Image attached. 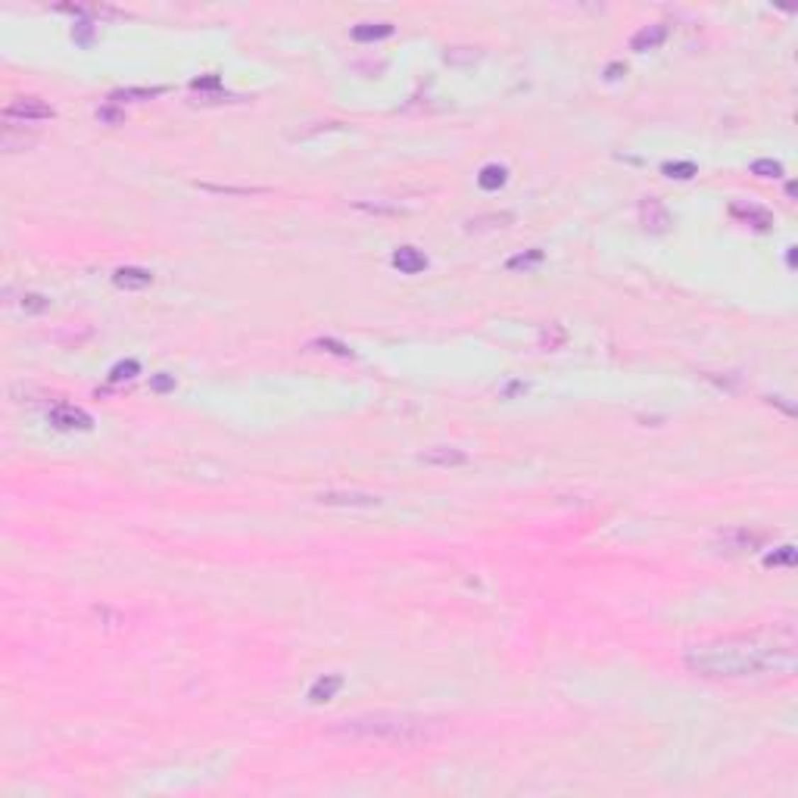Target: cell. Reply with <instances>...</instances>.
I'll use <instances>...</instances> for the list:
<instances>
[{
  "mask_svg": "<svg viewBox=\"0 0 798 798\" xmlns=\"http://www.w3.org/2000/svg\"><path fill=\"white\" fill-rule=\"evenodd\" d=\"M683 661L692 674L711 680H742L761 674L789 677L795 670V639L789 627L783 630V636L777 633L724 636L690 648Z\"/></svg>",
  "mask_w": 798,
  "mask_h": 798,
  "instance_id": "obj_1",
  "label": "cell"
},
{
  "mask_svg": "<svg viewBox=\"0 0 798 798\" xmlns=\"http://www.w3.org/2000/svg\"><path fill=\"white\" fill-rule=\"evenodd\" d=\"M331 736L353 739V742H384V746H421L443 736V721L437 717H418V714H365V717H347L331 726Z\"/></svg>",
  "mask_w": 798,
  "mask_h": 798,
  "instance_id": "obj_2",
  "label": "cell"
},
{
  "mask_svg": "<svg viewBox=\"0 0 798 798\" xmlns=\"http://www.w3.org/2000/svg\"><path fill=\"white\" fill-rule=\"evenodd\" d=\"M53 119V106L38 97H16L13 103L4 106V122H47Z\"/></svg>",
  "mask_w": 798,
  "mask_h": 798,
  "instance_id": "obj_3",
  "label": "cell"
},
{
  "mask_svg": "<svg viewBox=\"0 0 798 798\" xmlns=\"http://www.w3.org/2000/svg\"><path fill=\"white\" fill-rule=\"evenodd\" d=\"M768 534L764 530H748V527H730L717 536V549L726 555H739V552H755L764 546Z\"/></svg>",
  "mask_w": 798,
  "mask_h": 798,
  "instance_id": "obj_4",
  "label": "cell"
},
{
  "mask_svg": "<svg viewBox=\"0 0 798 798\" xmlns=\"http://www.w3.org/2000/svg\"><path fill=\"white\" fill-rule=\"evenodd\" d=\"M47 421H50L57 430H91L94 427V418L84 409L78 405H69V403H60L47 412Z\"/></svg>",
  "mask_w": 798,
  "mask_h": 798,
  "instance_id": "obj_5",
  "label": "cell"
},
{
  "mask_svg": "<svg viewBox=\"0 0 798 798\" xmlns=\"http://www.w3.org/2000/svg\"><path fill=\"white\" fill-rule=\"evenodd\" d=\"M639 222H643V228H646V231H652V234H664V231L670 228V222H674V218H670L668 206H664L661 200L646 197L643 203H639Z\"/></svg>",
  "mask_w": 798,
  "mask_h": 798,
  "instance_id": "obj_6",
  "label": "cell"
},
{
  "mask_svg": "<svg viewBox=\"0 0 798 798\" xmlns=\"http://www.w3.org/2000/svg\"><path fill=\"white\" fill-rule=\"evenodd\" d=\"M730 215L739 218V222H746V225H752V228H758V231H768L773 225V215L764 206H755V203H733Z\"/></svg>",
  "mask_w": 798,
  "mask_h": 798,
  "instance_id": "obj_7",
  "label": "cell"
},
{
  "mask_svg": "<svg viewBox=\"0 0 798 798\" xmlns=\"http://www.w3.org/2000/svg\"><path fill=\"white\" fill-rule=\"evenodd\" d=\"M425 465H437V468H456V465H465L468 456L456 446H430L418 456Z\"/></svg>",
  "mask_w": 798,
  "mask_h": 798,
  "instance_id": "obj_8",
  "label": "cell"
},
{
  "mask_svg": "<svg viewBox=\"0 0 798 798\" xmlns=\"http://www.w3.org/2000/svg\"><path fill=\"white\" fill-rule=\"evenodd\" d=\"M31 140H35V131H26V122H4V135H0V144H4L6 153L26 150Z\"/></svg>",
  "mask_w": 798,
  "mask_h": 798,
  "instance_id": "obj_9",
  "label": "cell"
},
{
  "mask_svg": "<svg viewBox=\"0 0 798 798\" xmlns=\"http://www.w3.org/2000/svg\"><path fill=\"white\" fill-rule=\"evenodd\" d=\"M664 41H668V26H664V22H655V26L639 28L636 35L630 38V47L636 53H643V50H655V47L664 44Z\"/></svg>",
  "mask_w": 798,
  "mask_h": 798,
  "instance_id": "obj_10",
  "label": "cell"
},
{
  "mask_svg": "<svg viewBox=\"0 0 798 798\" xmlns=\"http://www.w3.org/2000/svg\"><path fill=\"white\" fill-rule=\"evenodd\" d=\"M153 275L147 269H135V265H125V269H116L113 275V284L122 287V291H144V287H150Z\"/></svg>",
  "mask_w": 798,
  "mask_h": 798,
  "instance_id": "obj_11",
  "label": "cell"
},
{
  "mask_svg": "<svg viewBox=\"0 0 798 798\" xmlns=\"http://www.w3.org/2000/svg\"><path fill=\"white\" fill-rule=\"evenodd\" d=\"M393 265L403 271V275H418V271L427 269V256L415 247H399L393 253Z\"/></svg>",
  "mask_w": 798,
  "mask_h": 798,
  "instance_id": "obj_12",
  "label": "cell"
},
{
  "mask_svg": "<svg viewBox=\"0 0 798 798\" xmlns=\"http://www.w3.org/2000/svg\"><path fill=\"white\" fill-rule=\"evenodd\" d=\"M340 686H343V677H340V674H325V677H318L315 683H312V690H309V702L322 705V702H327V699H334V695H337Z\"/></svg>",
  "mask_w": 798,
  "mask_h": 798,
  "instance_id": "obj_13",
  "label": "cell"
},
{
  "mask_svg": "<svg viewBox=\"0 0 798 798\" xmlns=\"http://www.w3.org/2000/svg\"><path fill=\"white\" fill-rule=\"evenodd\" d=\"M322 505H378V496L371 493H322Z\"/></svg>",
  "mask_w": 798,
  "mask_h": 798,
  "instance_id": "obj_14",
  "label": "cell"
},
{
  "mask_svg": "<svg viewBox=\"0 0 798 798\" xmlns=\"http://www.w3.org/2000/svg\"><path fill=\"white\" fill-rule=\"evenodd\" d=\"M390 35H393L390 22H362V26L353 28L356 41H381V38H390Z\"/></svg>",
  "mask_w": 798,
  "mask_h": 798,
  "instance_id": "obj_15",
  "label": "cell"
},
{
  "mask_svg": "<svg viewBox=\"0 0 798 798\" xmlns=\"http://www.w3.org/2000/svg\"><path fill=\"white\" fill-rule=\"evenodd\" d=\"M505 178H508V172L502 166H483L481 175H477V184H481L483 191H499V187L505 184Z\"/></svg>",
  "mask_w": 798,
  "mask_h": 798,
  "instance_id": "obj_16",
  "label": "cell"
},
{
  "mask_svg": "<svg viewBox=\"0 0 798 798\" xmlns=\"http://www.w3.org/2000/svg\"><path fill=\"white\" fill-rule=\"evenodd\" d=\"M162 88H128V91H113L109 103H125V100H153L159 97Z\"/></svg>",
  "mask_w": 798,
  "mask_h": 798,
  "instance_id": "obj_17",
  "label": "cell"
},
{
  "mask_svg": "<svg viewBox=\"0 0 798 798\" xmlns=\"http://www.w3.org/2000/svg\"><path fill=\"white\" fill-rule=\"evenodd\" d=\"M539 262H543V249H527L521 256H512L505 265H508V271H530Z\"/></svg>",
  "mask_w": 798,
  "mask_h": 798,
  "instance_id": "obj_18",
  "label": "cell"
},
{
  "mask_svg": "<svg viewBox=\"0 0 798 798\" xmlns=\"http://www.w3.org/2000/svg\"><path fill=\"white\" fill-rule=\"evenodd\" d=\"M19 309L26 312V315H41V312L50 309V300H47V296H41V293H22Z\"/></svg>",
  "mask_w": 798,
  "mask_h": 798,
  "instance_id": "obj_19",
  "label": "cell"
},
{
  "mask_svg": "<svg viewBox=\"0 0 798 798\" xmlns=\"http://www.w3.org/2000/svg\"><path fill=\"white\" fill-rule=\"evenodd\" d=\"M661 172L668 178H677V181H690V178L695 175V162H664L661 166Z\"/></svg>",
  "mask_w": 798,
  "mask_h": 798,
  "instance_id": "obj_20",
  "label": "cell"
},
{
  "mask_svg": "<svg viewBox=\"0 0 798 798\" xmlns=\"http://www.w3.org/2000/svg\"><path fill=\"white\" fill-rule=\"evenodd\" d=\"M137 374H140V362H137V359H125V362L113 365L109 378H113L116 384H119V381H131V378H137Z\"/></svg>",
  "mask_w": 798,
  "mask_h": 798,
  "instance_id": "obj_21",
  "label": "cell"
},
{
  "mask_svg": "<svg viewBox=\"0 0 798 798\" xmlns=\"http://www.w3.org/2000/svg\"><path fill=\"white\" fill-rule=\"evenodd\" d=\"M561 343H565V327H561V325L543 327V334H539V347H543V349H558Z\"/></svg>",
  "mask_w": 798,
  "mask_h": 798,
  "instance_id": "obj_22",
  "label": "cell"
},
{
  "mask_svg": "<svg viewBox=\"0 0 798 798\" xmlns=\"http://www.w3.org/2000/svg\"><path fill=\"white\" fill-rule=\"evenodd\" d=\"M764 565H768V568H789V565H795V549H792V546H780L777 552H770L768 558H764Z\"/></svg>",
  "mask_w": 798,
  "mask_h": 798,
  "instance_id": "obj_23",
  "label": "cell"
},
{
  "mask_svg": "<svg viewBox=\"0 0 798 798\" xmlns=\"http://www.w3.org/2000/svg\"><path fill=\"white\" fill-rule=\"evenodd\" d=\"M471 231L477 228H493V225H499V228H505V225H512V213H496V215H481V218H471Z\"/></svg>",
  "mask_w": 798,
  "mask_h": 798,
  "instance_id": "obj_24",
  "label": "cell"
},
{
  "mask_svg": "<svg viewBox=\"0 0 798 798\" xmlns=\"http://www.w3.org/2000/svg\"><path fill=\"white\" fill-rule=\"evenodd\" d=\"M752 175L758 178H780L783 175V166L777 159H755L752 162Z\"/></svg>",
  "mask_w": 798,
  "mask_h": 798,
  "instance_id": "obj_25",
  "label": "cell"
},
{
  "mask_svg": "<svg viewBox=\"0 0 798 798\" xmlns=\"http://www.w3.org/2000/svg\"><path fill=\"white\" fill-rule=\"evenodd\" d=\"M191 88H193V91H218V88H222V78H218V75L193 78V82H191Z\"/></svg>",
  "mask_w": 798,
  "mask_h": 798,
  "instance_id": "obj_26",
  "label": "cell"
},
{
  "mask_svg": "<svg viewBox=\"0 0 798 798\" xmlns=\"http://www.w3.org/2000/svg\"><path fill=\"white\" fill-rule=\"evenodd\" d=\"M97 119H100V122H109V125H119V122L125 119V113H122V109H113V106H100V109H97Z\"/></svg>",
  "mask_w": 798,
  "mask_h": 798,
  "instance_id": "obj_27",
  "label": "cell"
},
{
  "mask_svg": "<svg viewBox=\"0 0 798 798\" xmlns=\"http://www.w3.org/2000/svg\"><path fill=\"white\" fill-rule=\"evenodd\" d=\"M312 347L327 349V353H334V356H349V347H343V343H337V340H315Z\"/></svg>",
  "mask_w": 798,
  "mask_h": 798,
  "instance_id": "obj_28",
  "label": "cell"
},
{
  "mask_svg": "<svg viewBox=\"0 0 798 798\" xmlns=\"http://www.w3.org/2000/svg\"><path fill=\"white\" fill-rule=\"evenodd\" d=\"M150 387L156 390V393H166V390H175V378H169V374H156V378L150 381Z\"/></svg>",
  "mask_w": 798,
  "mask_h": 798,
  "instance_id": "obj_29",
  "label": "cell"
},
{
  "mask_svg": "<svg viewBox=\"0 0 798 798\" xmlns=\"http://www.w3.org/2000/svg\"><path fill=\"white\" fill-rule=\"evenodd\" d=\"M91 31H94L91 22H78V26L72 28V38H75V41H82V44H88L91 41Z\"/></svg>",
  "mask_w": 798,
  "mask_h": 798,
  "instance_id": "obj_30",
  "label": "cell"
}]
</instances>
